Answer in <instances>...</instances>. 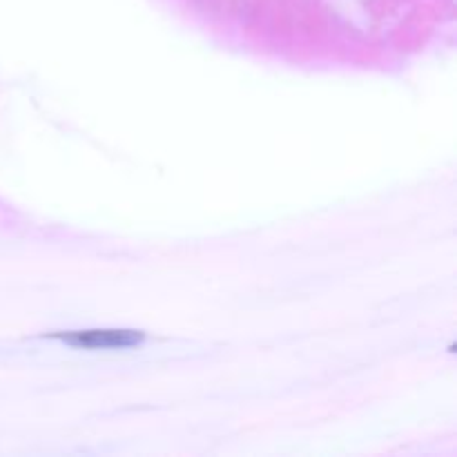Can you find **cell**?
Here are the masks:
<instances>
[{"label": "cell", "mask_w": 457, "mask_h": 457, "mask_svg": "<svg viewBox=\"0 0 457 457\" xmlns=\"http://www.w3.org/2000/svg\"><path fill=\"white\" fill-rule=\"evenodd\" d=\"M52 339L85 351H119L134 348L145 342L141 330H71V333H52Z\"/></svg>", "instance_id": "cell-1"}]
</instances>
